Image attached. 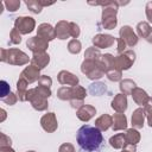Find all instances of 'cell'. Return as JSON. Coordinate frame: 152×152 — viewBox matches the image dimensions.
<instances>
[{
  "instance_id": "cell-1",
  "label": "cell",
  "mask_w": 152,
  "mask_h": 152,
  "mask_svg": "<svg viewBox=\"0 0 152 152\" xmlns=\"http://www.w3.org/2000/svg\"><path fill=\"white\" fill-rule=\"evenodd\" d=\"M76 140L78 146L86 152H94L97 151L102 142L103 135L99 128L90 125H83L78 128L76 134Z\"/></svg>"
},
{
  "instance_id": "cell-2",
  "label": "cell",
  "mask_w": 152,
  "mask_h": 152,
  "mask_svg": "<svg viewBox=\"0 0 152 152\" xmlns=\"http://www.w3.org/2000/svg\"><path fill=\"white\" fill-rule=\"evenodd\" d=\"M89 5L102 6L101 14V26L106 30H114L118 25V1H106V2H89Z\"/></svg>"
},
{
  "instance_id": "cell-3",
  "label": "cell",
  "mask_w": 152,
  "mask_h": 152,
  "mask_svg": "<svg viewBox=\"0 0 152 152\" xmlns=\"http://www.w3.org/2000/svg\"><path fill=\"white\" fill-rule=\"evenodd\" d=\"M0 59L4 63L11 65H25L30 62V57L21 50L12 48V49H1Z\"/></svg>"
},
{
  "instance_id": "cell-4",
  "label": "cell",
  "mask_w": 152,
  "mask_h": 152,
  "mask_svg": "<svg viewBox=\"0 0 152 152\" xmlns=\"http://www.w3.org/2000/svg\"><path fill=\"white\" fill-rule=\"evenodd\" d=\"M81 71L89 80H93V81L100 80L101 77L104 76V71L101 69V66L99 64V61L97 62H94V61H87V59H84L82 62V64H81Z\"/></svg>"
},
{
  "instance_id": "cell-5",
  "label": "cell",
  "mask_w": 152,
  "mask_h": 152,
  "mask_svg": "<svg viewBox=\"0 0 152 152\" xmlns=\"http://www.w3.org/2000/svg\"><path fill=\"white\" fill-rule=\"evenodd\" d=\"M134 62H135V52L133 50H126L125 52L114 57L115 69H118L120 71L131 69V66L134 64Z\"/></svg>"
},
{
  "instance_id": "cell-6",
  "label": "cell",
  "mask_w": 152,
  "mask_h": 152,
  "mask_svg": "<svg viewBox=\"0 0 152 152\" xmlns=\"http://www.w3.org/2000/svg\"><path fill=\"white\" fill-rule=\"evenodd\" d=\"M14 28H17L20 34H28L36 28V20L27 15L18 17L14 20Z\"/></svg>"
},
{
  "instance_id": "cell-7",
  "label": "cell",
  "mask_w": 152,
  "mask_h": 152,
  "mask_svg": "<svg viewBox=\"0 0 152 152\" xmlns=\"http://www.w3.org/2000/svg\"><path fill=\"white\" fill-rule=\"evenodd\" d=\"M27 101L31 103L32 108L36 109V110H38V112H44V110H46L48 107H49L48 99L40 96V95L37 93L36 88L28 89V91H27Z\"/></svg>"
},
{
  "instance_id": "cell-8",
  "label": "cell",
  "mask_w": 152,
  "mask_h": 152,
  "mask_svg": "<svg viewBox=\"0 0 152 152\" xmlns=\"http://www.w3.org/2000/svg\"><path fill=\"white\" fill-rule=\"evenodd\" d=\"M119 38H121L127 46L129 48H133L138 44V40H139V37L137 36V33L133 31V28L129 26V25H124L120 30H119Z\"/></svg>"
},
{
  "instance_id": "cell-9",
  "label": "cell",
  "mask_w": 152,
  "mask_h": 152,
  "mask_svg": "<svg viewBox=\"0 0 152 152\" xmlns=\"http://www.w3.org/2000/svg\"><path fill=\"white\" fill-rule=\"evenodd\" d=\"M71 89H72V96H71V100H70V104H71L72 108H75L77 110L78 108H81L84 104V99L87 96V90L82 86H75V87H71Z\"/></svg>"
},
{
  "instance_id": "cell-10",
  "label": "cell",
  "mask_w": 152,
  "mask_h": 152,
  "mask_svg": "<svg viewBox=\"0 0 152 152\" xmlns=\"http://www.w3.org/2000/svg\"><path fill=\"white\" fill-rule=\"evenodd\" d=\"M40 126L42 128L48 132V133H53L55 131H57L58 128V122H57V118L56 114L53 112H49L46 114H44L40 118Z\"/></svg>"
},
{
  "instance_id": "cell-11",
  "label": "cell",
  "mask_w": 152,
  "mask_h": 152,
  "mask_svg": "<svg viewBox=\"0 0 152 152\" xmlns=\"http://www.w3.org/2000/svg\"><path fill=\"white\" fill-rule=\"evenodd\" d=\"M91 42H93V45L97 49H107V48H110L116 42V38L113 37L112 34L97 33L96 36L93 37Z\"/></svg>"
},
{
  "instance_id": "cell-12",
  "label": "cell",
  "mask_w": 152,
  "mask_h": 152,
  "mask_svg": "<svg viewBox=\"0 0 152 152\" xmlns=\"http://www.w3.org/2000/svg\"><path fill=\"white\" fill-rule=\"evenodd\" d=\"M26 46L28 48L30 51H32L33 53L36 52H43L46 51L49 48V42H46L45 39L38 37V36H33L31 38L27 39L26 42Z\"/></svg>"
},
{
  "instance_id": "cell-13",
  "label": "cell",
  "mask_w": 152,
  "mask_h": 152,
  "mask_svg": "<svg viewBox=\"0 0 152 152\" xmlns=\"http://www.w3.org/2000/svg\"><path fill=\"white\" fill-rule=\"evenodd\" d=\"M57 81L62 84V86H66V87H75L78 86V77L76 75H74L70 71L66 70H61L57 75Z\"/></svg>"
},
{
  "instance_id": "cell-14",
  "label": "cell",
  "mask_w": 152,
  "mask_h": 152,
  "mask_svg": "<svg viewBox=\"0 0 152 152\" xmlns=\"http://www.w3.org/2000/svg\"><path fill=\"white\" fill-rule=\"evenodd\" d=\"M40 76H42V75H40V70H39L37 66L30 64V65H27V66L21 71V74H20L19 77L24 78V80L30 84V83L37 82Z\"/></svg>"
},
{
  "instance_id": "cell-15",
  "label": "cell",
  "mask_w": 152,
  "mask_h": 152,
  "mask_svg": "<svg viewBox=\"0 0 152 152\" xmlns=\"http://www.w3.org/2000/svg\"><path fill=\"white\" fill-rule=\"evenodd\" d=\"M37 36L45 39L46 42H51L56 38V31H55V27L51 25V24H48V23H43L40 25H38V28H37Z\"/></svg>"
},
{
  "instance_id": "cell-16",
  "label": "cell",
  "mask_w": 152,
  "mask_h": 152,
  "mask_svg": "<svg viewBox=\"0 0 152 152\" xmlns=\"http://www.w3.org/2000/svg\"><path fill=\"white\" fill-rule=\"evenodd\" d=\"M110 107L113 110H115L116 113H125L127 107H128V101H127V96L124 94H116L114 96V99L110 102Z\"/></svg>"
},
{
  "instance_id": "cell-17",
  "label": "cell",
  "mask_w": 152,
  "mask_h": 152,
  "mask_svg": "<svg viewBox=\"0 0 152 152\" xmlns=\"http://www.w3.org/2000/svg\"><path fill=\"white\" fill-rule=\"evenodd\" d=\"M95 114H96V108L91 104H83L81 108L76 110V116L83 122H88L90 119L95 116Z\"/></svg>"
},
{
  "instance_id": "cell-18",
  "label": "cell",
  "mask_w": 152,
  "mask_h": 152,
  "mask_svg": "<svg viewBox=\"0 0 152 152\" xmlns=\"http://www.w3.org/2000/svg\"><path fill=\"white\" fill-rule=\"evenodd\" d=\"M50 63V56L46 51H43V52H36L32 55V58H31V64L37 66L39 70L44 69L48 66V64Z\"/></svg>"
},
{
  "instance_id": "cell-19",
  "label": "cell",
  "mask_w": 152,
  "mask_h": 152,
  "mask_svg": "<svg viewBox=\"0 0 152 152\" xmlns=\"http://www.w3.org/2000/svg\"><path fill=\"white\" fill-rule=\"evenodd\" d=\"M55 31H56V38H58L61 40H64V39H68L69 37H71L70 23L66 20H59L55 26Z\"/></svg>"
},
{
  "instance_id": "cell-20",
  "label": "cell",
  "mask_w": 152,
  "mask_h": 152,
  "mask_svg": "<svg viewBox=\"0 0 152 152\" xmlns=\"http://www.w3.org/2000/svg\"><path fill=\"white\" fill-rule=\"evenodd\" d=\"M145 110L142 107L137 108L135 110H133L132 113V118H131V122H132V127L135 129H140L144 127V122H145Z\"/></svg>"
},
{
  "instance_id": "cell-21",
  "label": "cell",
  "mask_w": 152,
  "mask_h": 152,
  "mask_svg": "<svg viewBox=\"0 0 152 152\" xmlns=\"http://www.w3.org/2000/svg\"><path fill=\"white\" fill-rule=\"evenodd\" d=\"M131 96H132L133 101H134L138 106H140V107H144V106L146 104V102L148 101V99H150L148 94H147L142 88H139V87H137V88L133 89Z\"/></svg>"
},
{
  "instance_id": "cell-22",
  "label": "cell",
  "mask_w": 152,
  "mask_h": 152,
  "mask_svg": "<svg viewBox=\"0 0 152 152\" xmlns=\"http://www.w3.org/2000/svg\"><path fill=\"white\" fill-rule=\"evenodd\" d=\"M113 125H112V129L113 131H126L127 129V118L124 113H116L113 116Z\"/></svg>"
},
{
  "instance_id": "cell-23",
  "label": "cell",
  "mask_w": 152,
  "mask_h": 152,
  "mask_svg": "<svg viewBox=\"0 0 152 152\" xmlns=\"http://www.w3.org/2000/svg\"><path fill=\"white\" fill-rule=\"evenodd\" d=\"M109 145L113 148H115V150H122V148H125L128 145L125 133H118V134H114L113 137H110L109 138Z\"/></svg>"
},
{
  "instance_id": "cell-24",
  "label": "cell",
  "mask_w": 152,
  "mask_h": 152,
  "mask_svg": "<svg viewBox=\"0 0 152 152\" xmlns=\"http://www.w3.org/2000/svg\"><path fill=\"white\" fill-rule=\"evenodd\" d=\"M112 125H113V118L109 114H102L95 120V127L99 128L101 132L107 131L108 128L112 127Z\"/></svg>"
},
{
  "instance_id": "cell-25",
  "label": "cell",
  "mask_w": 152,
  "mask_h": 152,
  "mask_svg": "<svg viewBox=\"0 0 152 152\" xmlns=\"http://www.w3.org/2000/svg\"><path fill=\"white\" fill-rule=\"evenodd\" d=\"M27 86H28V83L24 78L19 77V80L17 82V95L21 102L27 101V91H28Z\"/></svg>"
},
{
  "instance_id": "cell-26",
  "label": "cell",
  "mask_w": 152,
  "mask_h": 152,
  "mask_svg": "<svg viewBox=\"0 0 152 152\" xmlns=\"http://www.w3.org/2000/svg\"><path fill=\"white\" fill-rule=\"evenodd\" d=\"M134 88H137V84H135V82H134L133 80H131V78H125V80H121V81H120L119 89H120L121 94H124V95H126V96H127V95H131Z\"/></svg>"
},
{
  "instance_id": "cell-27",
  "label": "cell",
  "mask_w": 152,
  "mask_h": 152,
  "mask_svg": "<svg viewBox=\"0 0 152 152\" xmlns=\"http://www.w3.org/2000/svg\"><path fill=\"white\" fill-rule=\"evenodd\" d=\"M125 135H126V139H127V142L128 145H135L140 141V133L138 132V129L135 128H127L125 131Z\"/></svg>"
},
{
  "instance_id": "cell-28",
  "label": "cell",
  "mask_w": 152,
  "mask_h": 152,
  "mask_svg": "<svg viewBox=\"0 0 152 152\" xmlns=\"http://www.w3.org/2000/svg\"><path fill=\"white\" fill-rule=\"evenodd\" d=\"M88 91L94 96H101L107 91V87L102 82H94V83H91L89 86Z\"/></svg>"
},
{
  "instance_id": "cell-29",
  "label": "cell",
  "mask_w": 152,
  "mask_h": 152,
  "mask_svg": "<svg viewBox=\"0 0 152 152\" xmlns=\"http://www.w3.org/2000/svg\"><path fill=\"white\" fill-rule=\"evenodd\" d=\"M135 30H137V36H138V37L146 39L147 36L150 34L152 27H151V25H150L147 21H140V23L137 24Z\"/></svg>"
},
{
  "instance_id": "cell-30",
  "label": "cell",
  "mask_w": 152,
  "mask_h": 152,
  "mask_svg": "<svg viewBox=\"0 0 152 152\" xmlns=\"http://www.w3.org/2000/svg\"><path fill=\"white\" fill-rule=\"evenodd\" d=\"M101 56H102V53L100 52V49H97V48H95V46L88 48V49L86 50V52H84V59H87V61L97 62V61H100Z\"/></svg>"
},
{
  "instance_id": "cell-31",
  "label": "cell",
  "mask_w": 152,
  "mask_h": 152,
  "mask_svg": "<svg viewBox=\"0 0 152 152\" xmlns=\"http://www.w3.org/2000/svg\"><path fill=\"white\" fill-rule=\"evenodd\" d=\"M72 96V89L71 87H66L63 86L57 90V97L62 101H70Z\"/></svg>"
},
{
  "instance_id": "cell-32",
  "label": "cell",
  "mask_w": 152,
  "mask_h": 152,
  "mask_svg": "<svg viewBox=\"0 0 152 152\" xmlns=\"http://www.w3.org/2000/svg\"><path fill=\"white\" fill-rule=\"evenodd\" d=\"M82 50V44L78 39H71L68 43V51L72 55H78Z\"/></svg>"
},
{
  "instance_id": "cell-33",
  "label": "cell",
  "mask_w": 152,
  "mask_h": 152,
  "mask_svg": "<svg viewBox=\"0 0 152 152\" xmlns=\"http://www.w3.org/2000/svg\"><path fill=\"white\" fill-rule=\"evenodd\" d=\"M25 5L27 6V8H28L32 13H36V14L40 13L42 10H43V7L40 6V4H39L38 0H26V1H25Z\"/></svg>"
},
{
  "instance_id": "cell-34",
  "label": "cell",
  "mask_w": 152,
  "mask_h": 152,
  "mask_svg": "<svg viewBox=\"0 0 152 152\" xmlns=\"http://www.w3.org/2000/svg\"><path fill=\"white\" fill-rule=\"evenodd\" d=\"M146 114V119H147V124L150 127H152V97L150 96L148 101L146 102V104L142 107Z\"/></svg>"
},
{
  "instance_id": "cell-35",
  "label": "cell",
  "mask_w": 152,
  "mask_h": 152,
  "mask_svg": "<svg viewBox=\"0 0 152 152\" xmlns=\"http://www.w3.org/2000/svg\"><path fill=\"white\" fill-rule=\"evenodd\" d=\"M106 76H107V78H108L109 81H112V82H119V81L122 80V71H120V70H118V69H113V70L108 71V72L106 74Z\"/></svg>"
},
{
  "instance_id": "cell-36",
  "label": "cell",
  "mask_w": 152,
  "mask_h": 152,
  "mask_svg": "<svg viewBox=\"0 0 152 152\" xmlns=\"http://www.w3.org/2000/svg\"><path fill=\"white\" fill-rule=\"evenodd\" d=\"M4 5L6 6V10L8 12H15L20 7V1L19 0H7L4 2Z\"/></svg>"
},
{
  "instance_id": "cell-37",
  "label": "cell",
  "mask_w": 152,
  "mask_h": 152,
  "mask_svg": "<svg viewBox=\"0 0 152 152\" xmlns=\"http://www.w3.org/2000/svg\"><path fill=\"white\" fill-rule=\"evenodd\" d=\"M21 42V34L17 31V28H12L10 32V44H20Z\"/></svg>"
},
{
  "instance_id": "cell-38",
  "label": "cell",
  "mask_w": 152,
  "mask_h": 152,
  "mask_svg": "<svg viewBox=\"0 0 152 152\" xmlns=\"http://www.w3.org/2000/svg\"><path fill=\"white\" fill-rule=\"evenodd\" d=\"M11 93V88H10V84L6 82V81H1L0 82V99H4L6 97L8 94Z\"/></svg>"
},
{
  "instance_id": "cell-39",
  "label": "cell",
  "mask_w": 152,
  "mask_h": 152,
  "mask_svg": "<svg viewBox=\"0 0 152 152\" xmlns=\"http://www.w3.org/2000/svg\"><path fill=\"white\" fill-rule=\"evenodd\" d=\"M18 100H19V99H18V95H17V94H14V93H12V91H11L6 97L1 99V101H2L4 103L8 104V106H13V104H15Z\"/></svg>"
},
{
  "instance_id": "cell-40",
  "label": "cell",
  "mask_w": 152,
  "mask_h": 152,
  "mask_svg": "<svg viewBox=\"0 0 152 152\" xmlns=\"http://www.w3.org/2000/svg\"><path fill=\"white\" fill-rule=\"evenodd\" d=\"M36 90H37V93H38L40 96H43V97H45V99H49V97L51 96V94H52V91H51L50 88L43 87V86H37V87H36Z\"/></svg>"
},
{
  "instance_id": "cell-41",
  "label": "cell",
  "mask_w": 152,
  "mask_h": 152,
  "mask_svg": "<svg viewBox=\"0 0 152 152\" xmlns=\"http://www.w3.org/2000/svg\"><path fill=\"white\" fill-rule=\"evenodd\" d=\"M70 33H71L72 39H77L78 36L81 34V28H80V26H78L76 23H74V21H70Z\"/></svg>"
},
{
  "instance_id": "cell-42",
  "label": "cell",
  "mask_w": 152,
  "mask_h": 152,
  "mask_svg": "<svg viewBox=\"0 0 152 152\" xmlns=\"http://www.w3.org/2000/svg\"><path fill=\"white\" fill-rule=\"evenodd\" d=\"M38 86H43V87H48L50 88L52 86V78L48 75H42L38 80Z\"/></svg>"
},
{
  "instance_id": "cell-43",
  "label": "cell",
  "mask_w": 152,
  "mask_h": 152,
  "mask_svg": "<svg viewBox=\"0 0 152 152\" xmlns=\"http://www.w3.org/2000/svg\"><path fill=\"white\" fill-rule=\"evenodd\" d=\"M12 140L10 137H7L5 133H1V139H0V147H11Z\"/></svg>"
},
{
  "instance_id": "cell-44",
  "label": "cell",
  "mask_w": 152,
  "mask_h": 152,
  "mask_svg": "<svg viewBox=\"0 0 152 152\" xmlns=\"http://www.w3.org/2000/svg\"><path fill=\"white\" fill-rule=\"evenodd\" d=\"M58 152H75V147L70 142H64V144H62L59 146Z\"/></svg>"
},
{
  "instance_id": "cell-45",
  "label": "cell",
  "mask_w": 152,
  "mask_h": 152,
  "mask_svg": "<svg viewBox=\"0 0 152 152\" xmlns=\"http://www.w3.org/2000/svg\"><path fill=\"white\" fill-rule=\"evenodd\" d=\"M116 51H118V55H120V53H122V52H125L126 51V48H127V45H126V43L121 39V38H116Z\"/></svg>"
},
{
  "instance_id": "cell-46",
  "label": "cell",
  "mask_w": 152,
  "mask_h": 152,
  "mask_svg": "<svg viewBox=\"0 0 152 152\" xmlns=\"http://www.w3.org/2000/svg\"><path fill=\"white\" fill-rule=\"evenodd\" d=\"M145 14L146 18L148 19V21L152 24V1H148L145 6Z\"/></svg>"
},
{
  "instance_id": "cell-47",
  "label": "cell",
  "mask_w": 152,
  "mask_h": 152,
  "mask_svg": "<svg viewBox=\"0 0 152 152\" xmlns=\"http://www.w3.org/2000/svg\"><path fill=\"white\" fill-rule=\"evenodd\" d=\"M137 151V146L135 145H127L125 148H122L120 152H135Z\"/></svg>"
},
{
  "instance_id": "cell-48",
  "label": "cell",
  "mask_w": 152,
  "mask_h": 152,
  "mask_svg": "<svg viewBox=\"0 0 152 152\" xmlns=\"http://www.w3.org/2000/svg\"><path fill=\"white\" fill-rule=\"evenodd\" d=\"M39 1V4H40V6L42 7H45V6H51V5H53V2H49V1H44V0H38Z\"/></svg>"
},
{
  "instance_id": "cell-49",
  "label": "cell",
  "mask_w": 152,
  "mask_h": 152,
  "mask_svg": "<svg viewBox=\"0 0 152 152\" xmlns=\"http://www.w3.org/2000/svg\"><path fill=\"white\" fill-rule=\"evenodd\" d=\"M0 152H15L12 147H0Z\"/></svg>"
},
{
  "instance_id": "cell-50",
  "label": "cell",
  "mask_w": 152,
  "mask_h": 152,
  "mask_svg": "<svg viewBox=\"0 0 152 152\" xmlns=\"http://www.w3.org/2000/svg\"><path fill=\"white\" fill-rule=\"evenodd\" d=\"M0 112H1V118H0V122H2V121H5V119H6V110H5L4 108H2V109H1Z\"/></svg>"
},
{
  "instance_id": "cell-51",
  "label": "cell",
  "mask_w": 152,
  "mask_h": 152,
  "mask_svg": "<svg viewBox=\"0 0 152 152\" xmlns=\"http://www.w3.org/2000/svg\"><path fill=\"white\" fill-rule=\"evenodd\" d=\"M146 40H147L148 43H151V44H152V30H151V32H150V34L147 36V38H146Z\"/></svg>"
},
{
  "instance_id": "cell-52",
  "label": "cell",
  "mask_w": 152,
  "mask_h": 152,
  "mask_svg": "<svg viewBox=\"0 0 152 152\" xmlns=\"http://www.w3.org/2000/svg\"><path fill=\"white\" fill-rule=\"evenodd\" d=\"M26 152H36V151H26Z\"/></svg>"
}]
</instances>
